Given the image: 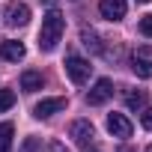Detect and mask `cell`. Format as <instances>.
<instances>
[{
  "label": "cell",
  "instance_id": "6da1fadb",
  "mask_svg": "<svg viewBox=\"0 0 152 152\" xmlns=\"http://www.w3.org/2000/svg\"><path fill=\"white\" fill-rule=\"evenodd\" d=\"M63 30H66V18H63L57 9H51V12L42 18L39 48H42V51H54V48H57V42H60V36H63Z\"/></svg>",
  "mask_w": 152,
  "mask_h": 152
},
{
  "label": "cell",
  "instance_id": "7a4b0ae2",
  "mask_svg": "<svg viewBox=\"0 0 152 152\" xmlns=\"http://www.w3.org/2000/svg\"><path fill=\"white\" fill-rule=\"evenodd\" d=\"M90 72H93L90 60H84V57H78V54H69V57H66V75H69L75 84H84V81L90 78Z\"/></svg>",
  "mask_w": 152,
  "mask_h": 152
},
{
  "label": "cell",
  "instance_id": "3957f363",
  "mask_svg": "<svg viewBox=\"0 0 152 152\" xmlns=\"http://www.w3.org/2000/svg\"><path fill=\"white\" fill-rule=\"evenodd\" d=\"M131 69H134L137 78H143V81L152 78V48H149V45H140V48L134 51V57H131Z\"/></svg>",
  "mask_w": 152,
  "mask_h": 152
},
{
  "label": "cell",
  "instance_id": "277c9868",
  "mask_svg": "<svg viewBox=\"0 0 152 152\" xmlns=\"http://www.w3.org/2000/svg\"><path fill=\"white\" fill-rule=\"evenodd\" d=\"M69 137L78 143L81 149H87V146L93 143V137H96V128H93L90 119H75V122L69 125Z\"/></svg>",
  "mask_w": 152,
  "mask_h": 152
},
{
  "label": "cell",
  "instance_id": "5b68a950",
  "mask_svg": "<svg viewBox=\"0 0 152 152\" xmlns=\"http://www.w3.org/2000/svg\"><path fill=\"white\" fill-rule=\"evenodd\" d=\"M110 96H113V84H110L107 78H99V81L93 84V90L87 93V104H104Z\"/></svg>",
  "mask_w": 152,
  "mask_h": 152
},
{
  "label": "cell",
  "instance_id": "8992f818",
  "mask_svg": "<svg viewBox=\"0 0 152 152\" xmlns=\"http://www.w3.org/2000/svg\"><path fill=\"white\" fill-rule=\"evenodd\" d=\"M30 21V6L27 3H15V0H12V3L6 6V24L9 27H24Z\"/></svg>",
  "mask_w": 152,
  "mask_h": 152
},
{
  "label": "cell",
  "instance_id": "52a82bcc",
  "mask_svg": "<svg viewBox=\"0 0 152 152\" xmlns=\"http://www.w3.org/2000/svg\"><path fill=\"white\" fill-rule=\"evenodd\" d=\"M63 107H66V99H42V102H36V107H33V116H39V119H48V116L60 113Z\"/></svg>",
  "mask_w": 152,
  "mask_h": 152
},
{
  "label": "cell",
  "instance_id": "ba28073f",
  "mask_svg": "<svg viewBox=\"0 0 152 152\" xmlns=\"http://www.w3.org/2000/svg\"><path fill=\"white\" fill-rule=\"evenodd\" d=\"M99 12L107 21H122L125 18V0H99Z\"/></svg>",
  "mask_w": 152,
  "mask_h": 152
},
{
  "label": "cell",
  "instance_id": "9c48e42d",
  "mask_svg": "<svg viewBox=\"0 0 152 152\" xmlns=\"http://www.w3.org/2000/svg\"><path fill=\"white\" fill-rule=\"evenodd\" d=\"M107 131L113 134V137H131V122L122 116V113H107Z\"/></svg>",
  "mask_w": 152,
  "mask_h": 152
},
{
  "label": "cell",
  "instance_id": "30bf717a",
  "mask_svg": "<svg viewBox=\"0 0 152 152\" xmlns=\"http://www.w3.org/2000/svg\"><path fill=\"white\" fill-rule=\"evenodd\" d=\"M24 54H27V48L21 45V42H0V57L3 60H9V63H18V60H24Z\"/></svg>",
  "mask_w": 152,
  "mask_h": 152
},
{
  "label": "cell",
  "instance_id": "8fae6325",
  "mask_svg": "<svg viewBox=\"0 0 152 152\" xmlns=\"http://www.w3.org/2000/svg\"><path fill=\"white\" fill-rule=\"evenodd\" d=\"M42 84H45V78H42V72H24L21 75V90L24 93H36V90H42Z\"/></svg>",
  "mask_w": 152,
  "mask_h": 152
},
{
  "label": "cell",
  "instance_id": "7c38bea8",
  "mask_svg": "<svg viewBox=\"0 0 152 152\" xmlns=\"http://www.w3.org/2000/svg\"><path fill=\"white\" fill-rule=\"evenodd\" d=\"M12 134H15L12 122H0V152H9V146H12Z\"/></svg>",
  "mask_w": 152,
  "mask_h": 152
},
{
  "label": "cell",
  "instance_id": "4fadbf2b",
  "mask_svg": "<svg viewBox=\"0 0 152 152\" xmlns=\"http://www.w3.org/2000/svg\"><path fill=\"white\" fill-rule=\"evenodd\" d=\"M125 104H128L131 110H143V107H146V96H143V93L128 90V93H125Z\"/></svg>",
  "mask_w": 152,
  "mask_h": 152
},
{
  "label": "cell",
  "instance_id": "5bb4252c",
  "mask_svg": "<svg viewBox=\"0 0 152 152\" xmlns=\"http://www.w3.org/2000/svg\"><path fill=\"white\" fill-rule=\"evenodd\" d=\"M12 104H15V93H12V90H0V113L9 110Z\"/></svg>",
  "mask_w": 152,
  "mask_h": 152
},
{
  "label": "cell",
  "instance_id": "9a60e30c",
  "mask_svg": "<svg viewBox=\"0 0 152 152\" xmlns=\"http://www.w3.org/2000/svg\"><path fill=\"white\" fill-rule=\"evenodd\" d=\"M81 36H84V45H87V48H93V51H99V54H102V45H99V39H96V33H93V30H84Z\"/></svg>",
  "mask_w": 152,
  "mask_h": 152
},
{
  "label": "cell",
  "instance_id": "2e32d148",
  "mask_svg": "<svg viewBox=\"0 0 152 152\" xmlns=\"http://www.w3.org/2000/svg\"><path fill=\"white\" fill-rule=\"evenodd\" d=\"M140 33L152 39V15H143V18H140Z\"/></svg>",
  "mask_w": 152,
  "mask_h": 152
},
{
  "label": "cell",
  "instance_id": "e0dca14e",
  "mask_svg": "<svg viewBox=\"0 0 152 152\" xmlns=\"http://www.w3.org/2000/svg\"><path fill=\"white\" fill-rule=\"evenodd\" d=\"M140 122H143L146 131H152V107H143L140 110Z\"/></svg>",
  "mask_w": 152,
  "mask_h": 152
},
{
  "label": "cell",
  "instance_id": "ac0fdd59",
  "mask_svg": "<svg viewBox=\"0 0 152 152\" xmlns=\"http://www.w3.org/2000/svg\"><path fill=\"white\" fill-rule=\"evenodd\" d=\"M21 152H39V140L36 137H27L24 146H21Z\"/></svg>",
  "mask_w": 152,
  "mask_h": 152
},
{
  "label": "cell",
  "instance_id": "d6986e66",
  "mask_svg": "<svg viewBox=\"0 0 152 152\" xmlns=\"http://www.w3.org/2000/svg\"><path fill=\"white\" fill-rule=\"evenodd\" d=\"M48 152H69V149H66L63 143H51V146H48Z\"/></svg>",
  "mask_w": 152,
  "mask_h": 152
},
{
  "label": "cell",
  "instance_id": "ffe728a7",
  "mask_svg": "<svg viewBox=\"0 0 152 152\" xmlns=\"http://www.w3.org/2000/svg\"><path fill=\"white\" fill-rule=\"evenodd\" d=\"M119 152H134V149L131 146H119Z\"/></svg>",
  "mask_w": 152,
  "mask_h": 152
},
{
  "label": "cell",
  "instance_id": "44dd1931",
  "mask_svg": "<svg viewBox=\"0 0 152 152\" xmlns=\"http://www.w3.org/2000/svg\"><path fill=\"white\" fill-rule=\"evenodd\" d=\"M42 3H48V6H54V0H42Z\"/></svg>",
  "mask_w": 152,
  "mask_h": 152
},
{
  "label": "cell",
  "instance_id": "7402d4cb",
  "mask_svg": "<svg viewBox=\"0 0 152 152\" xmlns=\"http://www.w3.org/2000/svg\"><path fill=\"white\" fill-rule=\"evenodd\" d=\"M137 3H152V0H137Z\"/></svg>",
  "mask_w": 152,
  "mask_h": 152
},
{
  "label": "cell",
  "instance_id": "603a6c76",
  "mask_svg": "<svg viewBox=\"0 0 152 152\" xmlns=\"http://www.w3.org/2000/svg\"><path fill=\"white\" fill-rule=\"evenodd\" d=\"M146 152H152V146H149V149H146Z\"/></svg>",
  "mask_w": 152,
  "mask_h": 152
}]
</instances>
